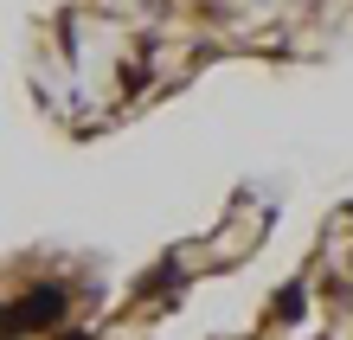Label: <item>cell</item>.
I'll list each match as a JSON object with an SVG mask.
<instances>
[]
</instances>
